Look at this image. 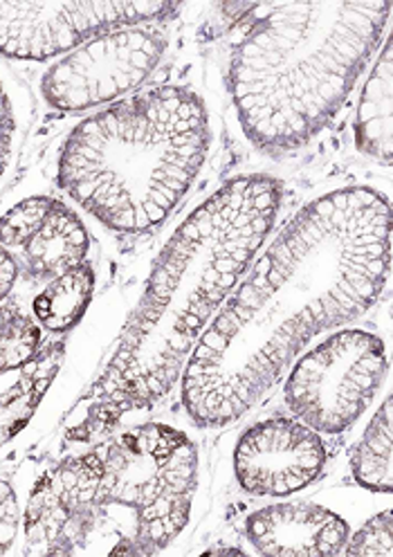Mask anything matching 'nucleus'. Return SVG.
<instances>
[{
    "instance_id": "423d86ee",
    "label": "nucleus",
    "mask_w": 393,
    "mask_h": 557,
    "mask_svg": "<svg viewBox=\"0 0 393 557\" xmlns=\"http://www.w3.org/2000/svg\"><path fill=\"white\" fill-rule=\"evenodd\" d=\"M389 371L386 346L367 329H335L293 360L283 403L321 436L348 432L378 396Z\"/></svg>"
},
{
    "instance_id": "9d476101",
    "label": "nucleus",
    "mask_w": 393,
    "mask_h": 557,
    "mask_svg": "<svg viewBox=\"0 0 393 557\" xmlns=\"http://www.w3.org/2000/svg\"><path fill=\"white\" fill-rule=\"evenodd\" d=\"M247 542L266 557H335L342 555L351 529L335 510L308 504H270L245 521Z\"/></svg>"
},
{
    "instance_id": "9b49d317",
    "label": "nucleus",
    "mask_w": 393,
    "mask_h": 557,
    "mask_svg": "<svg viewBox=\"0 0 393 557\" xmlns=\"http://www.w3.org/2000/svg\"><path fill=\"white\" fill-rule=\"evenodd\" d=\"M25 263L34 276L54 278L88 261L90 234L73 207L57 200L52 212L23 248Z\"/></svg>"
},
{
    "instance_id": "f03ea898",
    "label": "nucleus",
    "mask_w": 393,
    "mask_h": 557,
    "mask_svg": "<svg viewBox=\"0 0 393 557\" xmlns=\"http://www.w3.org/2000/svg\"><path fill=\"white\" fill-rule=\"evenodd\" d=\"M281 202L274 176L245 173L173 230L113 356L70 421V441L99 443L128 413L151 409L181 385L207 326L266 246Z\"/></svg>"
},
{
    "instance_id": "6e6552de",
    "label": "nucleus",
    "mask_w": 393,
    "mask_h": 557,
    "mask_svg": "<svg viewBox=\"0 0 393 557\" xmlns=\"http://www.w3.org/2000/svg\"><path fill=\"white\" fill-rule=\"evenodd\" d=\"M173 0H0V57L54 61L97 34L171 18Z\"/></svg>"
},
{
    "instance_id": "a211bd4d",
    "label": "nucleus",
    "mask_w": 393,
    "mask_h": 557,
    "mask_svg": "<svg viewBox=\"0 0 393 557\" xmlns=\"http://www.w3.org/2000/svg\"><path fill=\"white\" fill-rule=\"evenodd\" d=\"M23 531V508L14 485L0 479V555L12 550Z\"/></svg>"
},
{
    "instance_id": "dca6fc26",
    "label": "nucleus",
    "mask_w": 393,
    "mask_h": 557,
    "mask_svg": "<svg viewBox=\"0 0 393 557\" xmlns=\"http://www.w3.org/2000/svg\"><path fill=\"white\" fill-rule=\"evenodd\" d=\"M57 200L59 198L52 196H27L25 200L12 205L0 216V246H5L8 250L25 248L52 212Z\"/></svg>"
},
{
    "instance_id": "f3484780",
    "label": "nucleus",
    "mask_w": 393,
    "mask_h": 557,
    "mask_svg": "<svg viewBox=\"0 0 393 557\" xmlns=\"http://www.w3.org/2000/svg\"><path fill=\"white\" fill-rule=\"evenodd\" d=\"M391 531L393 517L391 510L386 508L384 512L369 519L355 535H351L342 553L346 557H393Z\"/></svg>"
},
{
    "instance_id": "7ed1b4c3",
    "label": "nucleus",
    "mask_w": 393,
    "mask_h": 557,
    "mask_svg": "<svg viewBox=\"0 0 393 557\" xmlns=\"http://www.w3.org/2000/svg\"><path fill=\"white\" fill-rule=\"evenodd\" d=\"M389 0L245 5L228 61L236 124L255 149L285 156L324 131L384 39Z\"/></svg>"
},
{
    "instance_id": "4468645a",
    "label": "nucleus",
    "mask_w": 393,
    "mask_h": 557,
    "mask_svg": "<svg viewBox=\"0 0 393 557\" xmlns=\"http://www.w3.org/2000/svg\"><path fill=\"white\" fill-rule=\"evenodd\" d=\"M351 474L371 493H391L393 487V438H391V396L373 413L363 438L351 455Z\"/></svg>"
},
{
    "instance_id": "2eb2a0df",
    "label": "nucleus",
    "mask_w": 393,
    "mask_h": 557,
    "mask_svg": "<svg viewBox=\"0 0 393 557\" xmlns=\"http://www.w3.org/2000/svg\"><path fill=\"white\" fill-rule=\"evenodd\" d=\"M44 344V329L32 315L14 306H3L0 318V377L25 369L37 358Z\"/></svg>"
},
{
    "instance_id": "412c9836",
    "label": "nucleus",
    "mask_w": 393,
    "mask_h": 557,
    "mask_svg": "<svg viewBox=\"0 0 393 557\" xmlns=\"http://www.w3.org/2000/svg\"><path fill=\"white\" fill-rule=\"evenodd\" d=\"M14 156H16V143H5L0 145V187L8 181L12 164H14Z\"/></svg>"
},
{
    "instance_id": "6ab92c4d",
    "label": "nucleus",
    "mask_w": 393,
    "mask_h": 557,
    "mask_svg": "<svg viewBox=\"0 0 393 557\" xmlns=\"http://www.w3.org/2000/svg\"><path fill=\"white\" fill-rule=\"evenodd\" d=\"M16 126H19V113H16V101H14L12 88L0 79V145L16 143Z\"/></svg>"
},
{
    "instance_id": "f257e3e1",
    "label": "nucleus",
    "mask_w": 393,
    "mask_h": 557,
    "mask_svg": "<svg viewBox=\"0 0 393 557\" xmlns=\"http://www.w3.org/2000/svg\"><path fill=\"white\" fill-rule=\"evenodd\" d=\"M391 205L367 185L315 196L247 268L181 377L200 430L236 423L321 333L363 318L389 282Z\"/></svg>"
},
{
    "instance_id": "ddd939ff",
    "label": "nucleus",
    "mask_w": 393,
    "mask_h": 557,
    "mask_svg": "<svg viewBox=\"0 0 393 557\" xmlns=\"http://www.w3.org/2000/svg\"><path fill=\"white\" fill-rule=\"evenodd\" d=\"M95 284L97 278L90 261L50 278L32 299V318L44 331L54 335L73 331L88 312Z\"/></svg>"
},
{
    "instance_id": "aec40b11",
    "label": "nucleus",
    "mask_w": 393,
    "mask_h": 557,
    "mask_svg": "<svg viewBox=\"0 0 393 557\" xmlns=\"http://www.w3.org/2000/svg\"><path fill=\"white\" fill-rule=\"evenodd\" d=\"M19 276L21 270L14 255L5 246H0V304L12 295V290L19 284Z\"/></svg>"
},
{
    "instance_id": "20e7f679",
    "label": "nucleus",
    "mask_w": 393,
    "mask_h": 557,
    "mask_svg": "<svg viewBox=\"0 0 393 557\" xmlns=\"http://www.w3.org/2000/svg\"><path fill=\"white\" fill-rule=\"evenodd\" d=\"M211 143L202 95L187 86H156L70 131L54 160V183L103 230L145 236L192 191Z\"/></svg>"
},
{
    "instance_id": "39448f33",
    "label": "nucleus",
    "mask_w": 393,
    "mask_h": 557,
    "mask_svg": "<svg viewBox=\"0 0 393 557\" xmlns=\"http://www.w3.org/2000/svg\"><path fill=\"white\" fill-rule=\"evenodd\" d=\"M200 457L194 438L145 423L93 443L86 476L59 506L23 515V553L135 555L169 548L189 527Z\"/></svg>"
},
{
    "instance_id": "1a4fd4ad",
    "label": "nucleus",
    "mask_w": 393,
    "mask_h": 557,
    "mask_svg": "<svg viewBox=\"0 0 393 557\" xmlns=\"http://www.w3.org/2000/svg\"><path fill=\"white\" fill-rule=\"evenodd\" d=\"M324 436L295 416H270L249 425L234 445V476L243 493L283 499L324 474Z\"/></svg>"
},
{
    "instance_id": "f8f14e48",
    "label": "nucleus",
    "mask_w": 393,
    "mask_h": 557,
    "mask_svg": "<svg viewBox=\"0 0 393 557\" xmlns=\"http://www.w3.org/2000/svg\"><path fill=\"white\" fill-rule=\"evenodd\" d=\"M355 147L363 156L389 166L393 156V54L384 41L355 113Z\"/></svg>"
},
{
    "instance_id": "0eeeda50",
    "label": "nucleus",
    "mask_w": 393,
    "mask_h": 557,
    "mask_svg": "<svg viewBox=\"0 0 393 557\" xmlns=\"http://www.w3.org/2000/svg\"><path fill=\"white\" fill-rule=\"evenodd\" d=\"M167 54L164 34L151 25L103 32L44 70L39 95L57 113H86L131 97Z\"/></svg>"
},
{
    "instance_id": "4be33fe9",
    "label": "nucleus",
    "mask_w": 393,
    "mask_h": 557,
    "mask_svg": "<svg viewBox=\"0 0 393 557\" xmlns=\"http://www.w3.org/2000/svg\"><path fill=\"white\" fill-rule=\"evenodd\" d=\"M0 318H3V306H0Z\"/></svg>"
}]
</instances>
